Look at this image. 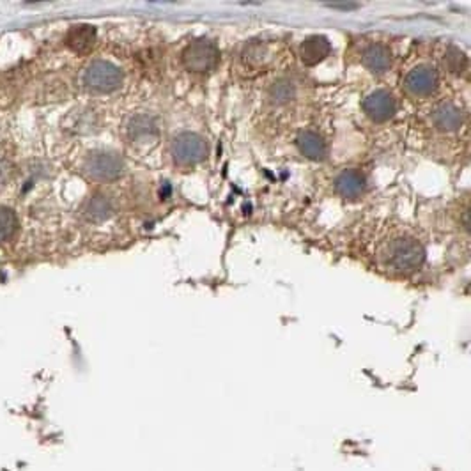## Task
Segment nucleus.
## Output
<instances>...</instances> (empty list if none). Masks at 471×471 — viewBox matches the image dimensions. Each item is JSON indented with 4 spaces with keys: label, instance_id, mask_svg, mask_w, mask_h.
Masks as SVG:
<instances>
[{
    "label": "nucleus",
    "instance_id": "14",
    "mask_svg": "<svg viewBox=\"0 0 471 471\" xmlns=\"http://www.w3.org/2000/svg\"><path fill=\"white\" fill-rule=\"evenodd\" d=\"M363 66L372 73H384L390 67V51L383 45H370L362 55Z\"/></svg>",
    "mask_w": 471,
    "mask_h": 471
},
{
    "label": "nucleus",
    "instance_id": "13",
    "mask_svg": "<svg viewBox=\"0 0 471 471\" xmlns=\"http://www.w3.org/2000/svg\"><path fill=\"white\" fill-rule=\"evenodd\" d=\"M433 122L441 131H455L463 124V112L452 103H443L433 112Z\"/></svg>",
    "mask_w": 471,
    "mask_h": 471
},
{
    "label": "nucleus",
    "instance_id": "6",
    "mask_svg": "<svg viewBox=\"0 0 471 471\" xmlns=\"http://www.w3.org/2000/svg\"><path fill=\"white\" fill-rule=\"evenodd\" d=\"M439 85V75L433 66H418L406 75L404 89L413 97L430 96Z\"/></svg>",
    "mask_w": 471,
    "mask_h": 471
},
{
    "label": "nucleus",
    "instance_id": "1",
    "mask_svg": "<svg viewBox=\"0 0 471 471\" xmlns=\"http://www.w3.org/2000/svg\"><path fill=\"white\" fill-rule=\"evenodd\" d=\"M425 261V250L413 236L397 234L384 240L378 250V262L391 275L415 273Z\"/></svg>",
    "mask_w": 471,
    "mask_h": 471
},
{
    "label": "nucleus",
    "instance_id": "12",
    "mask_svg": "<svg viewBox=\"0 0 471 471\" xmlns=\"http://www.w3.org/2000/svg\"><path fill=\"white\" fill-rule=\"evenodd\" d=\"M298 148L303 154L314 161H321L328 154V146L316 131H301L298 135Z\"/></svg>",
    "mask_w": 471,
    "mask_h": 471
},
{
    "label": "nucleus",
    "instance_id": "11",
    "mask_svg": "<svg viewBox=\"0 0 471 471\" xmlns=\"http://www.w3.org/2000/svg\"><path fill=\"white\" fill-rule=\"evenodd\" d=\"M96 43V29L93 25H75L67 30L66 45L76 54H87Z\"/></svg>",
    "mask_w": 471,
    "mask_h": 471
},
{
    "label": "nucleus",
    "instance_id": "8",
    "mask_svg": "<svg viewBox=\"0 0 471 471\" xmlns=\"http://www.w3.org/2000/svg\"><path fill=\"white\" fill-rule=\"evenodd\" d=\"M332 51V45H330L328 38L324 36H310L303 41L299 47V57H301L305 66H316V64L323 62Z\"/></svg>",
    "mask_w": 471,
    "mask_h": 471
},
{
    "label": "nucleus",
    "instance_id": "19",
    "mask_svg": "<svg viewBox=\"0 0 471 471\" xmlns=\"http://www.w3.org/2000/svg\"><path fill=\"white\" fill-rule=\"evenodd\" d=\"M446 66L450 67L454 73H463L468 67V60L463 51L450 47L448 48V54H446Z\"/></svg>",
    "mask_w": 471,
    "mask_h": 471
},
{
    "label": "nucleus",
    "instance_id": "15",
    "mask_svg": "<svg viewBox=\"0 0 471 471\" xmlns=\"http://www.w3.org/2000/svg\"><path fill=\"white\" fill-rule=\"evenodd\" d=\"M114 213V204L105 195H94V197L89 198L85 202L84 215L85 218L91 220V222H103V220H108Z\"/></svg>",
    "mask_w": 471,
    "mask_h": 471
},
{
    "label": "nucleus",
    "instance_id": "17",
    "mask_svg": "<svg viewBox=\"0 0 471 471\" xmlns=\"http://www.w3.org/2000/svg\"><path fill=\"white\" fill-rule=\"evenodd\" d=\"M269 97L273 100V103L277 105H286L289 101H292L296 97V87L292 82L289 80H278L271 85L269 89Z\"/></svg>",
    "mask_w": 471,
    "mask_h": 471
},
{
    "label": "nucleus",
    "instance_id": "2",
    "mask_svg": "<svg viewBox=\"0 0 471 471\" xmlns=\"http://www.w3.org/2000/svg\"><path fill=\"white\" fill-rule=\"evenodd\" d=\"M124 170V161L119 154L108 151H96L85 158L84 174L97 183L115 181Z\"/></svg>",
    "mask_w": 471,
    "mask_h": 471
},
{
    "label": "nucleus",
    "instance_id": "9",
    "mask_svg": "<svg viewBox=\"0 0 471 471\" xmlns=\"http://www.w3.org/2000/svg\"><path fill=\"white\" fill-rule=\"evenodd\" d=\"M365 176L358 168H347L335 179L336 194L344 198H358L365 192Z\"/></svg>",
    "mask_w": 471,
    "mask_h": 471
},
{
    "label": "nucleus",
    "instance_id": "5",
    "mask_svg": "<svg viewBox=\"0 0 471 471\" xmlns=\"http://www.w3.org/2000/svg\"><path fill=\"white\" fill-rule=\"evenodd\" d=\"M170 154L179 165H194L202 161L207 154V143L195 133H179L170 143Z\"/></svg>",
    "mask_w": 471,
    "mask_h": 471
},
{
    "label": "nucleus",
    "instance_id": "3",
    "mask_svg": "<svg viewBox=\"0 0 471 471\" xmlns=\"http://www.w3.org/2000/svg\"><path fill=\"white\" fill-rule=\"evenodd\" d=\"M220 60V50L209 39H195L183 51V64L192 73H209Z\"/></svg>",
    "mask_w": 471,
    "mask_h": 471
},
{
    "label": "nucleus",
    "instance_id": "18",
    "mask_svg": "<svg viewBox=\"0 0 471 471\" xmlns=\"http://www.w3.org/2000/svg\"><path fill=\"white\" fill-rule=\"evenodd\" d=\"M18 227L16 215L9 207L0 206V244L9 241L14 236Z\"/></svg>",
    "mask_w": 471,
    "mask_h": 471
},
{
    "label": "nucleus",
    "instance_id": "16",
    "mask_svg": "<svg viewBox=\"0 0 471 471\" xmlns=\"http://www.w3.org/2000/svg\"><path fill=\"white\" fill-rule=\"evenodd\" d=\"M128 135L133 140H142L154 137L156 135V122L148 115H137L128 124Z\"/></svg>",
    "mask_w": 471,
    "mask_h": 471
},
{
    "label": "nucleus",
    "instance_id": "7",
    "mask_svg": "<svg viewBox=\"0 0 471 471\" xmlns=\"http://www.w3.org/2000/svg\"><path fill=\"white\" fill-rule=\"evenodd\" d=\"M363 112L374 122H384L391 119L397 112V101L388 91H374L363 100Z\"/></svg>",
    "mask_w": 471,
    "mask_h": 471
},
{
    "label": "nucleus",
    "instance_id": "21",
    "mask_svg": "<svg viewBox=\"0 0 471 471\" xmlns=\"http://www.w3.org/2000/svg\"><path fill=\"white\" fill-rule=\"evenodd\" d=\"M330 8L333 9H344V11H347V9H358L360 8V4H349V2H345V4H338V2H333V4H328Z\"/></svg>",
    "mask_w": 471,
    "mask_h": 471
},
{
    "label": "nucleus",
    "instance_id": "20",
    "mask_svg": "<svg viewBox=\"0 0 471 471\" xmlns=\"http://www.w3.org/2000/svg\"><path fill=\"white\" fill-rule=\"evenodd\" d=\"M9 163L4 160H0V186H4L9 179Z\"/></svg>",
    "mask_w": 471,
    "mask_h": 471
},
{
    "label": "nucleus",
    "instance_id": "10",
    "mask_svg": "<svg viewBox=\"0 0 471 471\" xmlns=\"http://www.w3.org/2000/svg\"><path fill=\"white\" fill-rule=\"evenodd\" d=\"M271 48H269L268 43L264 41H252L249 43L246 47L243 48V51H241V60H243V64L249 69H264L266 66L269 64V60H271Z\"/></svg>",
    "mask_w": 471,
    "mask_h": 471
},
{
    "label": "nucleus",
    "instance_id": "4",
    "mask_svg": "<svg viewBox=\"0 0 471 471\" xmlns=\"http://www.w3.org/2000/svg\"><path fill=\"white\" fill-rule=\"evenodd\" d=\"M84 84L96 93H112L122 84V71L106 60H94L84 73Z\"/></svg>",
    "mask_w": 471,
    "mask_h": 471
}]
</instances>
